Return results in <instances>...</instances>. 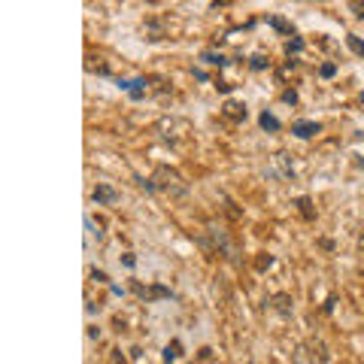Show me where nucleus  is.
<instances>
[{"instance_id": "1", "label": "nucleus", "mask_w": 364, "mask_h": 364, "mask_svg": "<svg viewBox=\"0 0 364 364\" xmlns=\"http://www.w3.org/2000/svg\"><path fill=\"white\" fill-rule=\"evenodd\" d=\"M158 179H164V182H161V188H167V192H173V194H185V185H182V179H179L173 170H167V167H161V170H158Z\"/></svg>"}, {"instance_id": "2", "label": "nucleus", "mask_w": 364, "mask_h": 364, "mask_svg": "<svg viewBox=\"0 0 364 364\" xmlns=\"http://www.w3.org/2000/svg\"><path fill=\"white\" fill-rule=\"evenodd\" d=\"M322 128L316 125V121H294L292 125V134L294 136H301V140H310V136H316Z\"/></svg>"}, {"instance_id": "3", "label": "nucleus", "mask_w": 364, "mask_h": 364, "mask_svg": "<svg viewBox=\"0 0 364 364\" xmlns=\"http://www.w3.org/2000/svg\"><path fill=\"white\" fill-rule=\"evenodd\" d=\"M119 88H125L134 101H143L146 97V79H131V82H119Z\"/></svg>"}, {"instance_id": "4", "label": "nucleus", "mask_w": 364, "mask_h": 364, "mask_svg": "<svg viewBox=\"0 0 364 364\" xmlns=\"http://www.w3.org/2000/svg\"><path fill=\"white\" fill-rule=\"evenodd\" d=\"M91 197H94L97 203H116V201H119V192H116L112 185H97Z\"/></svg>"}, {"instance_id": "5", "label": "nucleus", "mask_w": 364, "mask_h": 364, "mask_svg": "<svg viewBox=\"0 0 364 364\" xmlns=\"http://www.w3.org/2000/svg\"><path fill=\"white\" fill-rule=\"evenodd\" d=\"M258 121H261L264 131H279V119L270 116V112H261V119H258Z\"/></svg>"}, {"instance_id": "6", "label": "nucleus", "mask_w": 364, "mask_h": 364, "mask_svg": "<svg viewBox=\"0 0 364 364\" xmlns=\"http://www.w3.org/2000/svg\"><path fill=\"white\" fill-rule=\"evenodd\" d=\"M346 43H349V49L355 52V55H358L361 61H364V43H361V37H355V34H349L346 37Z\"/></svg>"}, {"instance_id": "7", "label": "nucleus", "mask_w": 364, "mask_h": 364, "mask_svg": "<svg viewBox=\"0 0 364 364\" xmlns=\"http://www.w3.org/2000/svg\"><path fill=\"white\" fill-rule=\"evenodd\" d=\"M270 28L279 30V34H292V25H288L285 19H279V15H273V19H270Z\"/></svg>"}, {"instance_id": "8", "label": "nucleus", "mask_w": 364, "mask_h": 364, "mask_svg": "<svg viewBox=\"0 0 364 364\" xmlns=\"http://www.w3.org/2000/svg\"><path fill=\"white\" fill-rule=\"evenodd\" d=\"M225 112H228L231 119H246V106H240V103H228Z\"/></svg>"}, {"instance_id": "9", "label": "nucleus", "mask_w": 364, "mask_h": 364, "mask_svg": "<svg viewBox=\"0 0 364 364\" xmlns=\"http://www.w3.org/2000/svg\"><path fill=\"white\" fill-rule=\"evenodd\" d=\"M203 61H207V64H212V67H225L228 64L225 55H216V52H203Z\"/></svg>"}, {"instance_id": "10", "label": "nucleus", "mask_w": 364, "mask_h": 364, "mask_svg": "<svg viewBox=\"0 0 364 364\" xmlns=\"http://www.w3.org/2000/svg\"><path fill=\"white\" fill-rule=\"evenodd\" d=\"M179 349H182L179 343H170V346H167V349H164V355H161V358H164V361H176V358H179V355H182V352H179Z\"/></svg>"}, {"instance_id": "11", "label": "nucleus", "mask_w": 364, "mask_h": 364, "mask_svg": "<svg viewBox=\"0 0 364 364\" xmlns=\"http://www.w3.org/2000/svg\"><path fill=\"white\" fill-rule=\"evenodd\" d=\"M85 228H88V237L103 240V231H101V228H94V222H91V216H85Z\"/></svg>"}, {"instance_id": "12", "label": "nucleus", "mask_w": 364, "mask_h": 364, "mask_svg": "<svg viewBox=\"0 0 364 364\" xmlns=\"http://www.w3.org/2000/svg\"><path fill=\"white\" fill-rule=\"evenodd\" d=\"M267 64H270V61L264 58V55H255L252 58V70H267Z\"/></svg>"}, {"instance_id": "13", "label": "nucleus", "mask_w": 364, "mask_h": 364, "mask_svg": "<svg viewBox=\"0 0 364 364\" xmlns=\"http://www.w3.org/2000/svg\"><path fill=\"white\" fill-rule=\"evenodd\" d=\"M301 49H303V40H301V37H294V40L288 43V52H301Z\"/></svg>"}, {"instance_id": "14", "label": "nucleus", "mask_w": 364, "mask_h": 364, "mask_svg": "<svg viewBox=\"0 0 364 364\" xmlns=\"http://www.w3.org/2000/svg\"><path fill=\"white\" fill-rule=\"evenodd\" d=\"M91 279H97V283H110V276H106L103 270H91Z\"/></svg>"}, {"instance_id": "15", "label": "nucleus", "mask_w": 364, "mask_h": 364, "mask_svg": "<svg viewBox=\"0 0 364 364\" xmlns=\"http://www.w3.org/2000/svg\"><path fill=\"white\" fill-rule=\"evenodd\" d=\"M334 73H337V67H334V64H322V76H325V79H331Z\"/></svg>"}, {"instance_id": "16", "label": "nucleus", "mask_w": 364, "mask_h": 364, "mask_svg": "<svg viewBox=\"0 0 364 364\" xmlns=\"http://www.w3.org/2000/svg\"><path fill=\"white\" fill-rule=\"evenodd\" d=\"M283 101L285 103H298V94H294V91H283Z\"/></svg>"}, {"instance_id": "17", "label": "nucleus", "mask_w": 364, "mask_h": 364, "mask_svg": "<svg viewBox=\"0 0 364 364\" xmlns=\"http://www.w3.org/2000/svg\"><path fill=\"white\" fill-rule=\"evenodd\" d=\"M298 203H301V210H303V216H307V219H310V216H313V212H310V201H307V197H301V201H298Z\"/></svg>"}, {"instance_id": "18", "label": "nucleus", "mask_w": 364, "mask_h": 364, "mask_svg": "<svg viewBox=\"0 0 364 364\" xmlns=\"http://www.w3.org/2000/svg\"><path fill=\"white\" fill-rule=\"evenodd\" d=\"M352 12L358 15V19H364V6H361V3H352Z\"/></svg>"}, {"instance_id": "19", "label": "nucleus", "mask_w": 364, "mask_h": 364, "mask_svg": "<svg viewBox=\"0 0 364 364\" xmlns=\"http://www.w3.org/2000/svg\"><path fill=\"white\" fill-rule=\"evenodd\" d=\"M121 261H125V267H134V264H136V258H134V255H125Z\"/></svg>"}, {"instance_id": "20", "label": "nucleus", "mask_w": 364, "mask_h": 364, "mask_svg": "<svg viewBox=\"0 0 364 364\" xmlns=\"http://www.w3.org/2000/svg\"><path fill=\"white\" fill-rule=\"evenodd\" d=\"M361 249H364V237H361Z\"/></svg>"}, {"instance_id": "21", "label": "nucleus", "mask_w": 364, "mask_h": 364, "mask_svg": "<svg viewBox=\"0 0 364 364\" xmlns=\"http://www.w3.org/2000/svg\"><path fill=\"white\" fill-rule=\"evenodd\" d=\"M149 3H158V0H149Z\"/></svg>"}, {"instance_id": "22", "label": "nucleus", "mask_w": 364, "mask_h": 364, "mask_svg": "<svg viewBox=\"0 0 364 364\" xmlns=\"http://www.w3.org/2000/svg\"><path fill=\"white\" fill-rule=\"evenodd\" d=\"M361 103H364V94H361Z\"/></svg>"}]
</instances>
